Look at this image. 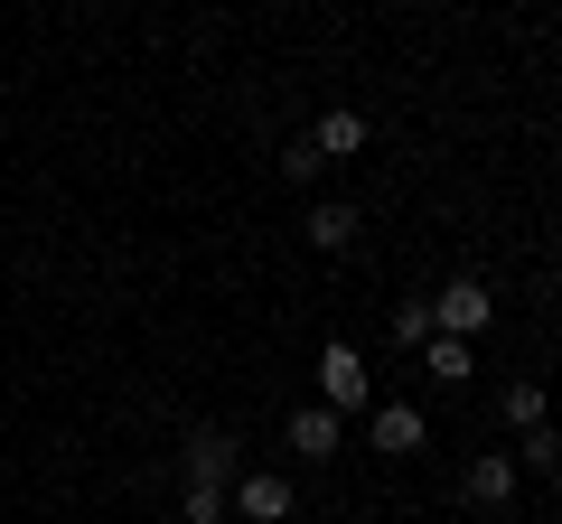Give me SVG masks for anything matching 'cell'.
I'll use <instances>...</instances> for the list:
<instances>
[{
	"label": "cell",
	"instance_id": "cell-7",
	"mask_svg": "<svg viewBox=\"0 0 562 524\" xmlns=\"http://www.w3.org/2000/svg\"><path fill=\"white\" fill-rule=\"evenodd\" d=\"M291 449H301V459H328V449H338V412L301 403V412H291Z\"/></svg>",
	"mask_w": 562,
	"mask_h": 524
},
{
	"label": "cell",
	"instance_id": "cell-5",
	"mask_svg": "<svg viewBox=\"0 0 562 524\" xmlns=\"http://www.w3.org/2000/svg\"><path fill=\"white\" fill-rule=\"evenodd\" d=\"M319 384H328V412H357V403H366V356H357V346H328V356H319Z\"/></svg>",
	"mask_w": 562,
	"mask_h": 524
},
{
	"label": "cell",
	"instance_id": "cell-9",
	"mask_svg": "<svg viewBox=\"0 0 562 524\" xmlns=\"http://www.w3.org/2000/svg\"><path fill=\"white\" fill-rule=\"evenodd\" d=\"M375 449H394V459L422 449V412L413 403H375Z\"/></svg>",
	"mask_w": 562,
	"mask_h": 524
},
{
	"label": "cell",
	"instance_id": "cell-8",
	"mask_svg": "<svg viewBox=\"0 0 562 524\" xmlns=\"http://www.w3.org/2000/svg\"><path fill=\"white\" fill-rule=\"evenodd\" d=\"M310 243H319V253H347V243H357V206L319 197V206H310Z\"/></svg>",
	"mask_w": 562,
	"mask_h": 524
},
{
	"label": "cell",
	"instance_id": "cell-4",
	"mask_svg": "<svg viewBox=\"0 0 562 524\" xmlns=\"http://www.w3.org/2000/svg\"><path fill=\"white\" fill-rule=\"evenodd\" d=\"M357 150H366V113H347V103H338V113H319V132H310V160H357Z\"/></svg>",
	"mask_w": 562,
	"mask_h": 524
},
{
	"label": "cell",
	"instance_id": "cell-11",
	"mask_svg": "<svg viewBox=\"0 0 562 524\" xmlns=\"http://www.w3.org/2000/svg\"><path fill=\"white\" fill-rule=\"evenodd\" d=\"M422 365H431L441 384H469V346L460 338H431V346H422Z\"/></svg>",
	"mask_w": 562,
	"mask_h": 524
},
{
	"label": "cell",
	"instance_id": "cell-12",
	"mask_svg": "<svg viewBox=\"0 0 562 524\" xmlns=\"http://www.w3.org/2000/svg\"><path fill=\"white\" fill-rule=\"evenodd\" d=\"M394 346H431V300H403L394 309Z\"/></svg>",
	"mask_w": 562,
	"mask_h": 524
},
{
	"label": "cell",
	"instance_id": "cell-6",
	"mask_svg": "<svg viewBox=\"0 0 562 524\" xmlns=\"http://www.w3.org/2000/svg\"><path fill=\"white\" fill-rule=\"evenodd\" d=\"M460 497L469 505H506V497H516V459H506V449H479L469 478H460Z\"/></svg>",
	"mask_w": 562,
	"mask_h": 524
},
{
	"label": "cell",
	"instance_id": "cell-10",
	"mask_svg": "<svg viewBox=\"0 0 562 524\" xmlns=\"http://www.w3.org/2000/svg\"><path fill=\"white\" fill-rule=\"evenodd\" d=\"M497 412H506L516 431H543V384H506V394H497Z\"/></svg>",
	"mask_w": 562,
	"mask_h": 524
},
{
	"label": "cell",
	"instance_id": "cell-3",
	"mask_svg": "<svg viewBox=\"0 0 562 524\" xmlns=\"http://www.w3.org/2000/svg\"><path fill=\"white\" fill-rule=\"evenodd\" d=\"M179 468H188V487H235V478H244L235 431H216V422H206V431H188V441H179Z\"/></svg>",
	"mask_w": 562,
	"mask_h": 524
},
{
	"label": "cell",
	"instance_id": "cell-1",
	"mask_svg": "<svg viewBox=\"0 0 562 524\" xmlns=\"http://www.w3.org/2000/svg\"><path fill=\"white\" fill-rule=\"evenodd\" d=\"M487 319H497V300H487V282H479V272H460V282H441V291H431V338H479V328Z\"/></svg>",
	"mask_w": 562,
	"mask_h": 524
},
{
	"label": "cell",
	"instance_id": "cell-13",
	"mask_svg": "<svg viewBox=\"0 0 562 524\" xmlns=\"http://www.w3.org/2000/svg\"><path fill=\"white\" fill-rule=\"evenodd\" d=\"M179 524H225V487H188V497H179Z\"/></svg>",
	"mask_w": 562,
	"mask_h": 524
},
{
	"label": "cell",
	"instance_id": "cell-14",
	"mask_svg": "<svg viewBox=\"0 0 562 524\" xmlns=\"http://www.w3.org/2000/svg\"><path fill=\"white\" fill-rule=\"evenodd\" d=\"M516 459H525V468H553V459H562V441H553V422H543V431H525V441H516Z\"/></svg>",
	"mask_w": 562,
	"mask_h": 524
},
{
	"label": "cell",
	"instance_id": "cell-2",
	"mask_svg": "<svg viewBox=\"0 0 562 524\" xmlns=\"http://www.w3.org/2000/svg\"><path fill=\"white\" fill-rule=\"evenodd\" d=\"M291 478H272V468H244L235 487H225V515H244V524H291Z\"/></svg>",
	"mask_w": 562,
	"mask_h": 524
}]
</instances>
